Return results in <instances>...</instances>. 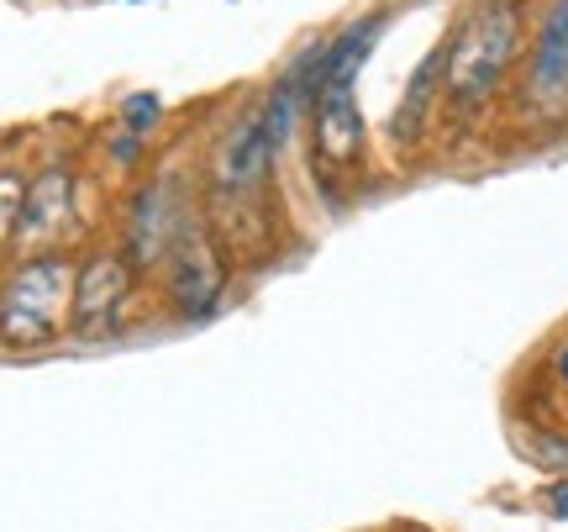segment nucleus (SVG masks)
Listing matches in <instances>:
<instances>
[{"label": "nucleus", "mask_w": 568, "mask_h": 532, "mask_svg": "<svg viewBox=\"0 0 568 532\" xmlns=\"http://www.w3.org/2000/svg\"><path fill=\"white\" fill-rule=\"evenodd\" d=\"M521 48V6L516 0H479L443 53V90L453 106H485L506 80Z\"/></svg>", "instance_id": "1"}, {"label": "nucleus", "mask_w": 568, "mask_h": 532, "mask_svg": "<svg viewBox=\"0 0 568 532\" xmlns=\"http://www.w3.org/2000/svg\"><path fill=\"white\" fill-rule=\"evenodd\" d=\"M74 307V264L63 253H32L0 285V343L48 349Z\"/></svg>", "instance_id": "2"}, {"label": "nucleus", "mask_w": 568, "mask_h": 532, "mask_svg": "<svg viewBox=\"0 0 568 532\" xmlns=\"http://www.w3.org/2000/svg\"><path fill=\"white\" fill-rule=\"evenodd\" d=\"M126 290H132V264L122 253H90L74 269V307H69V328L80 332L84 343H101L116 332L126 307Z\"/></svg>", "instance_id": "3"}, {"label": "nucleus", "mask_w": 568, "mask_h": 532, "mask_svg": "<svg viewBox=\"0 0 568 532\" xmlns=\"http://www.w3.org/2000/svg\"><path fill=\"white\" fill-rule=\"evenodd\" d=\"M226 285L222 269V248L211 243V232L195 222H184L174 232V248H169V301L184 311V317H205L216 311Z\"/></svg>", "instance_id": "4"}, {"label": "nucleus", "mask_w": 568, "mask_h": 532, "mask_svg": "<svg viewBox=\"0 0 568 532\" xmlns=\"http://www.w3.org/2000/svg\"><path fill=\"white\" fill-rule=\"evenodd\" d=\"M74 227V174L63 164H48L38 180H27V201H21L17 248H48Z\"/></svg>", "instance_id": "5"}, {"label": "nucleus", "mask_w": 568, "mask_h": 532, "mask_svg": "<svg viewBox=\"0 0 568 532\" xmlns=\"http://www.w3.org/2000/svg\"><path fill=\"white\" fill-rule=\"evenodd\" d=\"M316 164L322 169H353L364 153V111L347 84H322L316 96Z\"/></svg>", "instance_id": "6"}, {"label": "nucleus", "mask_w": 568, "mask_h": 532, "mask_svg": "<svg viewBox=\"0 0 568 532\" xmlns=\"http://www.w3.org/2000/svg\"><path fill=\"white\" fill-rule=\"evenodd\" d=\"M274 153L280 148L268 143V132L258 117H247L243 127H232L226 132V143L216 148V184H222L226 195H247V190H258L268 174V164H274Z\"/></svg>", "instance_id": "7"}, {"label": "nucleus", "mask_w": 568, "mask_h": 532, "mask_svg": "<svg viewBox=\"0 0 568 532\" xmlns=\"http://www.w3.org/2000/svg\"><path fill=\"white\" fill-rule=\"evenodd\" d=\"M174 190L169 184H148L132 205V259L138 264H153V259H169L174 248Z\"/></svg>", "instance_id": "8"}, {"label": "nucleus", "mask_w": 568, "mask_h": 532, "mask_svg": "<svg viewBox=\"0 0 568 532\" xmlns=\"http://www.w3.org/2000/svg\"><path fill=\"white\" fill-rule=\"evenodd\" d=\"M531 96L537 101L568 96V0H558L552 17L542 21V38L531 53Z\"/></svg>", "instance_id": "9"}, {"label": "nucleus", "mask_w": 568, "mask_h": 532, "mask_svg": "<svg viewBox=\"0 0 568 532\" xmlns=\"http://www.w3.org/2000/svg\"><path fill=\"white\" fill-rule=\"evenodd\" d=\"M443 53H447V48H443ZM443 53H432V59H426L422 69H416V80H410L406 101H400V111H395V138H400V143L422 132L426 101H432V90H437V74H443Z\"/></svg>", "instance_id": "10"}, {"label": "nucleus", "mask_w": 568, "mask_h": 532, "mask_svg": "<svg viewBox=\"0 0 568 532\" xmlns=\"http://www.w3.org/2000/svg\"><path fill=\"white\" fill-rule=\"evenodd\" d=\"M21 201H27V180L17 169H0V243H17Z\"/></svg>", "instance_id": "11"}, {"label": "nucleus", "mask_w": 568, "mask_h": 532, "mask_svg": "<svg viewBox=\"0 0 568 532\" xmlns=\"http://www.w3.org/2000/svg\"><path fill=\"white\" fill-rule=\"evenodd\" d=\"M159 117H163L159 96H132V101H126V127H132V132H148Z\"/></svg>", "instance_id": "12"}, {"label": "nucleus", "mask_w": 568, "mask_h": 532, "mask_svg": "<svg viewBox=\"0 0 568 532\" xmlns=\"http://www.w3.org/2000/svg\"><path fill=\"white\" fill-rule=\"evenodd\" d=\"M548 512H552V516H564V522H568V480L548 491Z\"/></svg>", "instance_id": "13"}, {"label": "nucleus", "mask_w": 568, "mask_h": 532, "mask_svg": "<svg viewBox=\"0 0 568 532\" xmlns=\"http://www.w3.org/2000/svg\"><path fill=\"white\" fill-rule=\"evenodd\" d=\"M552 369H558V380H564V385H568V343H564V349H558V359H552Z\"/></svg>", "instance_id": "14"}]
</instances>
